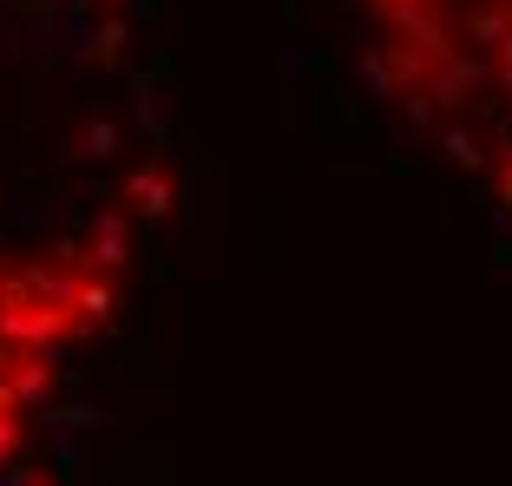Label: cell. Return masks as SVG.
Returning <instances> with one entry per match:
<instances>
[{
	"label": "cell",
	"mask_w": 512,
	"mask_h": 486,
	"mask_svg": "<svg viewBox=\"0 0 512 486\" xmlns=\"http://www.w3.org/2000/svg\"><path fill=\"white\" fill-rule=\"evenodd\" d=\"M375 112L512 237V0H348Z\"/></svg>",
	"instance_id": "obj_2"
},
{
	"label": "cell",
	"mask_w": 512,
	"mask_h": 486,
	"mask_svg": "<svg viewBox=\"0 0 512 486\" xmlns=\"http://www.w3.org/2000/svg\"><path fill=\"white\" fill-rule=\"evenodd\" d=\"M165 211L151 0H0V486H40Z\"/></svg>",
	"instance_id": "obj_1"
}]
</instances>
